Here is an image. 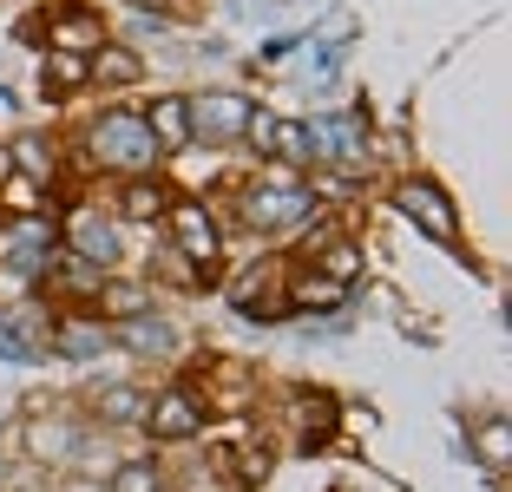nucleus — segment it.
I'll return each instance as SVG.
<instances>
[{"instance_id": "16", "label": "nucleus", "mask_w": 512, "mask_h": 492, "mask_svg": "<svg viewBox=\"0 0 512 492\" xmlns=\"http://www.w3.org/2000/svg\"><path fill=\"white\" fill-rule=\"evenodd\" d=\"M40 79H46V92H73V86H86V60L79 53H46V66H40Z\"/></svg>"}, {"instance_id": "26", "label": "nucleus", "mask_w": 512, "mask_h": 492, "mask_svg": "<svg viewBox=\"0 0 512 492\" xmlns=\"http://www.w3.org/2000/svg\"><path fill=\"white\" fill-rule=\"evenodd\" d=\"M112 309H119V315H145V296H138V289H112Z\"/></svg>"}, {"instance_id": "27", "label": "nucleus", "mask_w": 512, "mask_h": 492, "mask_svg": "<svg viewBox=\"0 0 512 492\" xmlns=\"http://www.w3.org/2000/svg\"><path fill=\"white\" fill-rule=\"evenodd\" d=\"M14 178V145H0V184Z\"/></svg>"}, {"instance_id": "20", "label": "nucleus", "mask_w": 512, "mask_h": 492, "mask_svg": "<svg viewBox=\"0 0 512 492\" xmlns=\"http://www.w3.org/2000/svg\"><path fill=\"white\" fill-rule=\"evenodd\" d=\"M112 492H158V460H125L112 473Z\"/></svg>"}, {"instance_id": "5", "label": "nucleus", "mask_w": 512, "mask_h": 492, "mask_svg": "<svg viewBox=\"0 0 512 492\" xmlns=\"http://www.w3.org/2000/svg\"><path fill=\"white\" fill-rule=\"evenodd\" d=\"M145 427L158 433V440H191V433L204 427V401H197L191 388H171V394H158V401H145Z\"/></svg>"}, {"instance_id": "3", "label": "nucleus", "mask_w": 512, "mask_h": 492, "mask_svg": "<svg viewBox=\"0 0 512 492\" xmlns=\"http://www.w3.org/2000/svg\"><path fill=\"white\" fill-rule=\"evenodd\" d=\"M394 210H401L414 230H427L434 243H460V210H453V197L440 191V184L427 178H407L401 191H394Z\"/></svg>"}, {"instance_id": "24", "label": "nucleus", "mask_w": 512, "mask_h": 492, "mask_svg": "<svg viewBox=\"0 0 512 492\" xmlns=\"http://www.w3.org/2000/svg\"><path fill=\"white\" fill-rule=\"evenodd\" d=\"M296 302H302V309H322V315H329L335 302H342V283H329V276H322V283H309Z\"/></svg>"}, {"instance_id": "6", "label": "nucleus", "mask_w": 512, "mask_h": 492, "mask_svg": "<svg viewBox=\"0 0 512 492\" xmlns=\"http://www.w3.org/2000/svg\"><path fill=\"white\" fill-rule=\"evenodd\" d=\"M171 230H178L184 256H191L204 276H217V224H211V210L184 197V204H171Z\"/></svg>"}, {"instance_id": "18", "label": "nucleus", "mask_w": 512, "mask_h": 492, "mask_svg": "<svg viewBox=\"0 0 512 492\" xmlns=\"http://www.w3.org/2000/svg\"><path fill=\"white\" fill-rule=\"evenodd\" d=\"M119 210H125V217H138V224H151V217L165 210V191H158L151 178H132V184H125V197H119Z\"/></svg>"}, {"instance_id": "12", "label": "nucleus", "mask_w": 512, "mask_h": 492, "mask_svg": "<svg viewBox=\"0 0 512 492\" xmlns=\"http://www.w3.org/2000/svg\"><path fill=\"white\" fill-rule=\"evenodd\" d=\"M53 40H60V53H92V46H106V27L86 7H60L53 14Z\"/></svg>"}, {"instance_id": "22", "label": "nucleus", "mask_w": 512, "mask_h": 492, "mask_svg": "<svg viewBox=\"0 0 512 492\" xmlns=\"http://www.w3.org/2000/svg\"><path fill=\"white\" fill-rule=\"evenodd\" d=\"M99 407H106V420H145V394L138 388H112Z\"/></svg>"}, {"instance_id": "19", "label": "nucleus", "mask_w": 512, "mask_h": 492, "mask_svg": "<svg viewBox=\"0 0 512 492\" xmlns=\"http://www.w3.org/2000/svg\"><path fill=\"white\" fill-rule=\"evenodd\" d=\"M270 158L316 164V158H309V125H296V119H276V132H270Z\"/></svg>"}, {"instance_id": "4", "label": "nucleus", "mask_w": 512, "mask_h": 492, "mask_svg": "<svg viewBox=\"0 0 512 492\" xmlns=\"http://www.w3.org/2000/svg\"><path fill=\"white\" fill-rule=\"evenodd\" d=\"M184 105H191V145L197 138L224 145V138H243V125H250V99L243 92H197Z\"/></svg>"}, {"instance_id": "8", "label": "nucleus", "mask_w": 512, "mask_h": 492, "mask_svg": "<svg viewBox=\"0 0 512 492\" xmlns=\"http://www.w3.org/2000/svg\"><path fill=\"white\" fill-rule=\"evenodd\" d=\"M309 158L362 164V125H355V119H316V125H309Z\"/></svg>"}, {"instance_id": "14", "label": "nucleus", "mask_w": 512, "mask_h": 492, "mask_svg": "<svg viewBox=\"0 0 512 492\" xmlns=\"http://www.w3.org/2000/svg\"><path fill=\"white\" fill-rule=\"evenodd\" d=\"M473 440H480V460L493 466V473H506V460H512V427H506V414H486Z\"/></svg>"}, {"instance_id": "10", "label": "nucleus", "mask_w": 512, "mask_h": 492, "mask_svg": "<svg viewBox=\"0 0 512 492\" xmlns=\"http://www.w3.org/2000/svg\"><path fill=\"white\" fill-rule=\"evenodd\" d=\"M112 348V328L106 322H53V355L66 361H92Z\"/></svg>"}, {"instance_id": "25", "label": "nucleus", "mask_w": 512, "mask_h": 492, "mask_svg": "<svg viewBox=\"0 0 512 492\" xmlns=\"http://www.w3.org/2000/svg\"><path fill=\"white\" fill-rule=\"evenodd\" d=\"M66 447H73L66 427H33V453H66Z\"/></svg>"}, {"instance_id": "15", "label": "nucleus", "mask_w": 512, "mask_h": 492, "mask_svg": "<svg viewBox=\"0 0 512 492\" xmlns=\"http://www.w3.org/2000/svg\"><path fill=\"white\" fill-rule=\"evenodd\" d=\"M46 250H53V224H46V217H27V224L7 237V256H14V263H33V256H46Z\"/></svg>"}, {"instance_id": "21", "label": "nucleus", "mask_w": 512, "mask_h": 492, "mask_svg": "<svg viewBox=\"0 0 512 492\" xmlns=\"http://www.w3.org/2000/svg\"><path fill=\"white\" fill-rule=\"evenodd\" d=\"M0 361H40V342L20 335L14 322H0Z\"/></svg>"}, {"instance_id": "23", "label": "nucleus", "mask_w": 512, "mask_h": 492, "mask_svg": "<svg viewBox=\"0 0 512 492\" xmlns=\"http://www.w3.org/2000/svg\"><path fill=\"white\" fill-rule=\"evenodd\" d=\"M0 204H7V210H20V217H33V204H40V191H33V178H20V171H14V178L0 184Z\"/></svg>"}, {"instance_id": "7", "label": "nucleus", "mask_w": 512, "mask_h": 492, "mask_svg": "<svg viewBox=\"0 0 512 492\" xmlns=\"http://www.w3.org/2000/svg\"><path fill=\"white\" fill-rule=\"evenodd\" d=\"M66 243H73V256H79V263H92V269L119 263V230H112L99 210H79L73 224H66Z\"/></svg>"}, {"instance_id": "1", "label": "nucleus", "mask_w": 512, "mask_h": 492, "mask_svg": "<svg viewBox=\"0 0 512 492\" xmlns=\"http://www.w3.org/2000/svg\"><path fill=\"white\" fill-rule=\"evenodd\" d=\"M309 204H316V191H302L296 178L270 171L263 184H250V191H243V224H256V230H283V224H296V217H309Z\"/></svg>"}, {"instance_id": "11", "label": "nucleus", "mask_w": 512, "mask_h": 492, "mask_svg": "<svg viewBox=\"0 0 512 492\" xmlns=\"http://www.w3.org/2000/svg\"><path fill=\"white\" fill-rule=\"evenodd\" d=\"M112 342H119V348H138V355H171V348H178V335H171V322H158V315H125V322L112 328Z\"/></svg>"}, {"instance_id": "9", "label": "nucleus", "mask_w": 512, "mask_h": 492, "mask_svg": "<svg viewBox=\"0 0 512 492\" xmlns=\"http://www.w3.org/2000/svg\"><path fill=\"white\" fill-rule=\"evenodd\" d=\"M145 132L158 138V151H184V145H191V105H184L178 92H165V99L151 105Z\"/></svg>"}, {"instance_id": "13", "label": "nucleus", "mask_w": 512, "mask_h": 492, "mask_svg": "<svg viewBox=\"0 0 512 492\" xmlns=\"http://www.w3.org/2000/svg\"><path fill=\"white\" fill-rule=\"evenodd\" d=\"M86 73L99 79V86H138V79H145V60H138L132 46H99L86 60Z\"/></svg>"}, {"instance_id": "28", "label": "nucleus", "mask_w": 512, "mask_h": 492, "mask_svg": "<svg viewBox=\"0 0 512 492\" xmlns=\"http://www.w3.org/2000/svg\"><path fill=\"white\" fill-rule=\"evenodd\" d=\"M132 7H151V0H132Z\"/></svg>"}, {"instance_id": "17", "label": "nucleus", "mask_w": 512, "mask_h": 492, "mask_svg": "<svg viewBox=\"0 0 512 492\" xmlns=\"http://www.w3.org/2000/svg\"><path fill=\"white\" fill-rule=\"evenodd\" d=\"M322 276H329V283H355V276H362V243L335 237L329 250H322Z\"/></svg>"}, {"instance_id": "2", "label": "nucleus", "mask_w": 512, "mask_h": 492, "mask_svg": "<svg viewBox=\"0 0 512 492\" xmlns=\"http://www.w3.org/2000/svg\"><path fill=\"white\" fill-rule=\"evenodd\" d=\"M92 151H99L106 164H119V171H145V164H158V138L145 132L138 112H106L99 132H92Z\"/></svg>"}]
</instances>
